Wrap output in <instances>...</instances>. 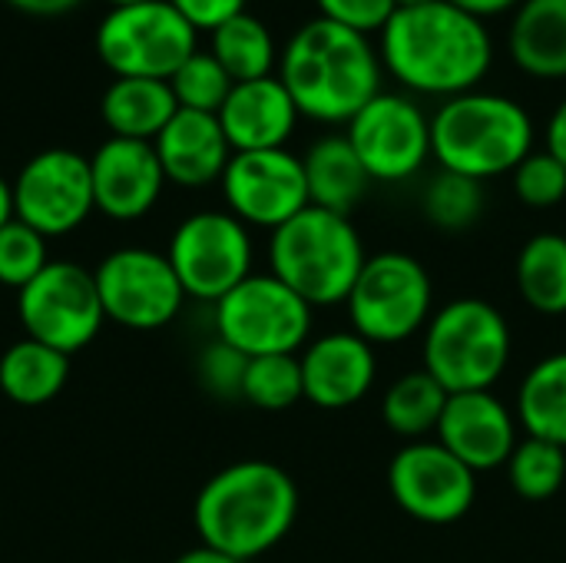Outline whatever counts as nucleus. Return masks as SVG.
<instances>
[{
    "instance_id": "obj_1",
    "label": "nucleus",
    "mask_w": 566,
    "mask_h": 563,
    "mask_svg": "<svg viewBox=\"0 0 566 563\" xmlns=\"http://www.w3.org/2000/svg\"><path fill=\"white\" fill-rule=\"evenodd\" d=\"M385 73L408 96L451 100L481 90L494 66V37L488 20L451 0L398 7L378 33Z\"/></svg>"
},
{
    "instance_id": "obj_2",
    "label": "nucleus",
    "mask_w": 566,
    "mask_h": 563,
    "mask_svg": "<svg viewBox=\"0 0 566 563\" xmlns=\"http://www.w3.org/2000/svg\"><path fill=\"white\" fill-rule=\"evenodd\" d=\"M275 76L305 119L348 126L381 93L385 66L371 37L312 17L285 40Z\"/></svg>"
},
{
    "instance_id": "obj_3",
    "label": "nucleus",
    "mask_w": 566,
    "mask_h": 563,
    "mask_svg": "<svg viewBox=\"0 0 566 563\" xmlns=\"http://www.w3.org/2000/svg\"><path fill=\"white\" fill-rule=\"evenodd\" d=\"M298 518V488L272 461H235L212 475L192 508L196 534L239 563L279 548Z\"/></svg>"
},
{
    "instance_id": "obj_4",
    "label": "nucleus",
    "mask_w": 566,
    "mask_h": 563,
    "mask_svg": "<svg viewBox=\"0 0 566 563\" xmlns=\"http://www.w3.org/2000/svg\"><path fill=\"white\" fill-rule=\"evenodd\" d=\"M534 153V116L507 93L471 90L431 116V156L441 169L488 183L514 173Z\"/></svg>"
},
{
    "instance_id": "obj_5",
    "label": "nucleus",
    "mask_w": 566,
    "mask_h": 563,
    "mask_svg": "<svg viewBox=\"0 0 566 563\" xmlns=\"http://www.w3.org/2000/svg\"><path fill=\"white\" fill-rule=\"evenodd\" d=\"M365 262V242L352 216L318 206H305L269 239V272L312 309L345 305Z\"/></svg>"
},
{
    "instance_id": "obj_6",
    "label": "nucleus",
    "mask_w": 566,
    "mask_h": 563,
    "mask_svg": "<svg viewBox=\"0 0 566 563\" xmlns=\"http://www.w3.org/2000/svg\"><path fill=\"white\" fill-rule=\"evenodd\" d=\"M514 335L497 305L464 295L424 325L421 368L448 392H491L511 365Z\"/></svg>"
},
{
    "instance_id": "obj_7",
    "label": "nucleus",
    "mask_w": 566,
    "mask_h": 563,
    "mask_svg": "<svg viewBox=\"0 0 566 563\" xmlns=\"http://www.w3.org/2000/svg\"><path fill=\"white\" fill-rule=\"evenodd\" d=\"M352 332L365 342L401 345L424 332L434 315V282L431 272L408 252L368 256L352 295H348Z\"/></svg>"
},
{
    "instance_id": "obj_8",
    "label": "nucleus",
    "mask_w": 566,
    "mask_h": 563,
    "mask_svg": "<svg viewBox=\"0 0 566 563\" xmlns=\"http://www.w3.org/2000/svg\"><path fill=\"white\" fill-rule=\"evenodd\" d=\"M196 37L199 30L169 0H143L106 10L96 53L113 76L169 80L199 50Z\"/></svg>"
},
{
    "instance_id": "obj_9",
    "label": "nucleus",
    "mask_w": 566,
    "mask_h": 563,
    "mask_svg": "<svg viewBox=\"0 0 566 563\" xmlns=\"http://www.w3.org/2000/svg\"><path fill=\"white\" fill-rule=\"evenodd\" d=\"M212 315L216 338L245 358L298 355L312 335V305L272 272H252L216 302Z\"/></svg>"
},
{
    "instance_id": "obj_10",
    "label": "nucleus",
    "mask_w": 566,
    "mask_h": 563,
    "mask_svg": "<svg viewBox=\"0 0 566 563\" xmlns=\"http://www.w3.org/2000/svg\"><path fill=\"white\" fill-rule=\"evenodd\" d=\"M252 232L229 209L186 216L166 249L186 299L212 305L252 275Z\"/></svg>"
},
{
    "instance_id": "obj_11",
    "label": "nucleus",
    "mask_w": 566,
    "mask_h": 563,
    "mask_svg": "<svg viewBox=\"0 0 566 563\" xmlns=\"http://www.w3.org/2000/svg\"><path fill=\"white\" fill-rule=\"evenodd\" d=\"M17 315L27 338L63 355L83 352L106 322L93 272L66 259H50V265L17 292Z\"/></svg>"
},
{
    "instance_id": "obj_12",
    "label": "nucleus",
    "mask_w": 566,
    "mask_h": 563,
    "mask_svg": "<svg viewBox=\"0 0 566 563\" xmlns=\"http://www.w3.org/2000/svg\"><path fill=\"white\" fill-rule=\"evenodd\" d=\"M371 183H408L431 159V116L408 93L381 90L345 126Z\"/></svg>"
},
{
    "instance_id": "obj_13",
    "label": "nucleus",
    "mask_w": 566,
    "mask_h": 563,
    "mask_svg": "<svg viewBox=\"0 0 566 563\" xmlns=\"http://www.w3.org/2000/svg\"><path fill=\"white\" fill-rule=\"evenodd\" d=\"M93 279L106 322H116L129 332L166 329L186 302V292L166 252H153L143 246L109 252L93 269Z\"/></svg>"
},
{
    "instance_id": "obj_14",
    "label": "nucleus",
    "mask_w": 566,
    "mask_h": 563,
    "mask_svg": "<svg viewBox=\"0 0 566 563\" xmlns=\"http://www.w3.org/2000/svg\"><path fill=\"white\" fill-rule=\"evenodd\" d=\"M13 189V219L27 222L46 239L80 229L96 209L90 159L76 149H40L23 163Z\"/></svg>"
},
{
    "instance_id": "obj_15",
    "label": "nucleus",
    "mask_w": 566,
    "mask_h": 563,
    "mask_svg": "<svg viewBox=\"0 0 566 563\" xmlns=\"http://www.w3.org/2000/svg\"><path fill=\"white\" fill-rule=\"evenodd\" d=\"M388 488L395 504L434 528L461 521L478 498V475L461 465L438 438L434 441H405L388 465Z\"/></svg>"
},
{
    "instance_id": "obj_16",
    "label": "nucleus",
    "mask_w": 566,
    "mask_h": 563,
    "mask_svg": "<svg viewBox=\"0 0 566 563\" xmlns=\"http://www.w3.org/2000/svg\"><path fill=\"white\" fill-rule=\"evenodd\" d=\"M219 186L226 209L249 229L255 226L275 232L305 206H312L302 156L292 149L232 153Z\"/></svg>"
},
{
    "instance_id": "obj_17",
    "label": "nucleus",
    "mask_w": 566,
    "mask_h": 563,
    "mask_svg": "<svg viewBox=\"0 0 566 563\" xmlns=\"http://www.w3.org/2000/svg\"><path fill=\"white\" fill-rule=\"evenodd\" d=\"M93 199L113 222L143 219L166 189V173L159 166L156 146L143 139L109 136L90 156Z\"/></svg>"
},
{
    "instance_id": "obj_18",
    "label": "nucleus",
    "mask_w": 566,
    "mask_h": 563,
    "mask_svg": "<svg viewBox=\"0 0 566 563\" xmlns=\"http://www.w3.org/2000/svg\"><path fill=\"white\" fill-rule=\"evenodd\" d=\"M517 415L494 392L451 395L438 421V441L474 475L504 468L517 448Z\"/></svg>"
},
{
    "instance_id": "obj_19",
    "label": "nucleus",
    "mask_w": 566,
    "mask_h": 563,
    "mask_svg": "<svg viewBox=\"0 0 566 563\" xmlns=\"http://www.w3.org/2000/svg\"><path fill=\"white\" fill-rule=\"evenodd\" d=\"M305 402L322 411H345L368 398L378 378L375 345L358 332H328L308 342L298 355Z\"/></svg>"
},
{
    "instance_id": "obj_20",
    "label": "nucleus",
    "mask_w": 566,
    "mask_h": 563,
    "mask_svg": "<svg viewBox=\"0 0 566 563\" xmlns=\"http://www.w3.org/2000/svg\"><path fill=\"white\" fill-rule=\"evenodd\" d=\"M216 116L222 123V133L232 153L285 149V143L292 139L302 119L295 100L289 96L279 76L235 83Z\"/></svg>"
},
{
    "instance_id": "obj_21",
    "label": "nucleus",
    "mask_w": 566,
    "mask_h": 563,
    "mask_svg": "<svg viewBox=\"0 0 566 563\" xmlns=\"http://www.w3.org/2000/svg\"><path fill=\"white\" fill-rule=\"evenodd\" d=\"M153 146L166 183H176L182 189H202L219 183L232 159V146L216 113L176 110V116L163 126Z\"/></svg>"
},
{
    "instance_id": "obj_22",
    "label": "nucleus",
    "mask_w": 566,
    "mask_h": 563,
    "mask_svg": "<svg viewBox=\"0 0 566 563\" xmlns=\"http://www.w3.org/2000/svg\"><path fill=\"white\" fill-rule=\"evenodd\" d=\"M507 53L534 80H566V0H524L507 23Z\"/></svg>"
},
{
    "instance_id": "obj_23",
    "label": "nucleus",
    "mask_w": 566,
    "mask_h": 563,
    "mask_svg": "<svg viewBox=\"0 0 566 563\" xmlns=\"http://www.w3.org/2000/svg\"><path fill=\"white\" fill-rule=\"evenodd\" d=\"M302 166L308 183V202L338 216H352L371 183L345 133H328L315 139L305 149Z\"/></svg>"
},
{
    "instance_id": "obj_24",
    "label": "nucleus",
    "mask_w": 566,
    "mask_h": 563,
    "mask_svg": "<svg viewBox=\"0 0 566 563\" xmlns=\"http://www.w3.org/2000/svg\"><path fill=\"white\" fill-rule=\"evenodd\" d=\"M179 103L172 96L169 80H149V76H113V83L103 90L99 116L113 136L123 139H143L153 143L163 126L176 116Z\"/></svg>"
},
{
    "instance_id": "obj_25",
    "label": "nucleus",
    "mask_w": 566,
    "mask_h": 563,
    "mask_svg": "<svg viewBox=\"0 0 566 563\" xmlns=\"http://www.w3.org/2000/svg\"><path fill=\"white\" fill-rule=\"evenodd\" d=\"M66 375L70 355L33 338H20L0 355V392L23 408H40L53 402L63 392Z\"/></svg>"
},
{
    "instance_id": "obj_26",
    "label": "nucleus",
    "mask_w": 566,
    "mask_h": 563,
    "mask_svg": "<svg viewBox=\"0 0 566 563\" xmlns=\"http://www.w3.org/2000/svg\"><path fill=\"white\" fill-rule=\"evenodd\" d=\"M517 425L527 438L566 448V352L541 358L517 388Z\"/></svg>"
},
{
    "instance_id": "obj_27",
    "label": "nucleus",
    "mask_w": 566,
    "mask_h": 563,
    "mask_svg": "<svg viewBox=\"0 0 566 563\" xmlns=\"http://www.w3.org/2000/svg\"><path fill=\"white\" fill-rule=\"evenodd\" d=\"M209 53L222 63L232 83H249L262 76H275L279 70V43L272 30L249 10L219 23L209 40Z\"/></svg>"
},
{
    "instance_id": "obj_28",
    "label": "nucleus",
    "mask_w": 566,
    "mask_h": 563,
    "mask_svg": "<svg viewBox=\"0 0 566 563\" xmlns=\"http://www.w3.org/2000/svg\"><path fill=\"white\" fill-rule=\"evenodd\" d=\"M521 299L541 315H566V236L537 232L524 242L514 265Z\"/></svg>"
},
{
    "instance_id": "obj_29",
    "label": "nucleus",
    "mask_w": 566,
    "mask_h": 563,
    "mask_svg": "<svg viewBox=\"0 0 566 563\" xmlns=\"http://www.w3.org/2000/svg\"><path fill=\"white\" fill-rule=\"evenodd\" d=\"M448 398L451 395L424 368H415V372L398 375L388 385V392L381 398V418L398 438L424 441L431 431H438Z\"/></svg>"
},
{
    "instance_id": "obj_30",
    "label": "nucleus",
    "mask_w": 566,
    "mask_h": 563,
    "mask_svg": "<svg viewBox=\"0 0 566 563\" xmlns=\"http://www.w3.org/2000/svg\"><path fill=\"white\" fill-rule=\"evenodd\" d=\"M484 206H488L484 183L458 176V173H448V169H441L424 186V196H421V209H424L428 222L444 229V232L471 229L481 219Z\"/></svg>"
},
{
    "instance_id": "obj_31",
    "label": "nucleus",
    "mask_w": 566,
    "mask_h": 563,
    "mask_svg": "<svg viewBox=\"0 0 566 563\" xmlns=\"http://www.w3.org/2000/svg\"><path fill=\"white\" fill-rule=\"evenodd\" d=\"M504 468L511 488L524 501H551L566 481V448L541 438H524Z\"/></svg>"
},
{
    "instance_id": "obj_32",
    "label": "nucleus",
    "mask_w": 566,
    "mask_h": 563,
    "mask_svg": "<svg viewBox=\"0 0 566 563\" xmlns=\"http://www.w3.org/2000/svg\"><path fill=\"white\" fill-rule=\"evenodd\" d=\"M305 398L302 362L298 355H262L249 358L242 402L262 411H289Z\"/></svg>"
},
{
    "instance_id": "obj_33",
    "label": "nucleus",
    "mask_w": 566,
    "mask_h": 563,
    "mask_svg": "<svg viewBox=\"0 0 566 563\" xmlns=\"http://www.w3.org/2000/svg\"><path fill=\"white\" fill-rule=\"evenodd\" d=\"M172 96L179 110L196 113H219L226 96L232 93V76L222 70V63L209 50H196L172 76H169Z\"/></svg>"
},
{
    "instance_id": "obj_34",
    "label": "nucleus",
    "mask_w": 566,
    "mask_h": 563,
    "mask_svg": "<svg viewBox=\"0 0 566 563\" xmlns=\"http://www.w3.org/2000/svg\"><path fill=\"white\" fill-rule=\"evenodd\" d=\"M50 265V246L46 236L30 229L20 219H10L0 229V285L23 289L30 285L43 269Z\"/></svg>"
},
{
    "instance_id": "obj_35",
    "label": "nucleus",
    "mask_w": 566,
    "mask_h": 563,
    "mask_svg": "<svg viewBox=\"0 0 566 563\" xmlns=\"http://www.w3.org/2000/svg\"><path fill=\"white\" fill-rule=\"evenodd\" d=\"M511 176L517 199L531 209H551L566 199V166L547 149H534Z\"/></svg>"
},
{
    "instance_id": "obj_36",
    "label": "nucleus",
    "mask_w": 566,
    "mask_h": 563,
    "mask_svg": "<svg viewBox=\"0 0 566 563\" xmlns=\"http://www.w3.org/2000/svg\"><path fill=\"white\" fill-rule=\"evenodd\" d=\"M245 368L249 358L242 352H235L232 345H226L222 338H216L212 345H206L196 358V375L199 385L219 398V402H235L242 398V382H245Z\"/></svg>"
},
{
    "instance_id": "obj_37",
    "label": "nucleus",
    "mask_w": 566,
    "mask_h": 563,
    "mask_svg": "<svg viewBox=\"0 0 566 563\" xmlns=\"http://www.w3.org/2000/svg\"><path fill=\"white\" fill-rule=\"evenodd\" d=\"M318 7V17L338 23V27H348L355 33H381L385 23L395 17L398 3L395 0H315Z\"/></svg>"
},
{
    "instance_id": "obj_38",
    "label": "nucleus",
    "mask_w": 566,
    "mask_h": 563,
    "mask_svg": "<svg viewBox=\"0 0 566 563\" xmlns=\"http://www.w3.org/2000/svg\"><path fill=\"white\" fill-rule=\"evenodd\" d=\"M196 30H216L219 23L232 20L235 13L245 10L249 0H169Z\"/></svg>"
},
{
    "instance_id": "obj_39",
    "label": "nucleus",
    "mask_w": 566,
    "mask_h": 563,
    "mask_svg": "<svg viewBox=\"0 0 566 563\" xmlns=\"http://www.w3.org/2000/svg\"><path fill=\"white\" fill-rule=\"evenodd\" d=\"M544 136H547V146H544V149H547L551 156H557L566 166V96L557 103V110L551 113L547 133H544Z\"/></svg>"
},
{
    "instance_id": "obj_40",
    "label": "nucleus",
    "mask_w": 566,
    "mask_h": 563,
    "mask_svg": "<svg viewBox=\"0 0 566 563\" xmlns=\"http://www.w3.org/2000/svg\"><path fill=\"white\" fill-rule=\"evenodd\" d=\"M458 3L461 10L481 17V20H491V17H501V13H514L524 0H451Z\"/></svg>"
},
{
    "instance_id": "obj_41",
    "label": "nucleus",
    "mask_w": 566,
    "mask_h": 563,
    "mask_svg": "<svg viewBox=\"0 0 566 563\" xmlns=\"http://www.w3.org/2000/svg\"><path fill=\"white\" fill-rule=\"evenodd\" d=\"M7 3L30 13V17H60V13L80 7L83 0H7Z\"/></svg>"
},
{
    "instance_id": "obj_42",
    "label": "nucleus",
    "mask_w": 566,
    "mask_h": 563,
    "mask_svg": "<svg viewBox=\"0 0 566 563\" xmlns=\"http://www.w3.org/2000/svg\"><path fill=\"white\" fill-rule=\"evenodd\" d=\"M172 563H239V561H235V557H229V554H222V551H216V548L199 544V548H192V551L179 554Z\"/></svg>"
},
{
    "instance_id": "obj_43",
    "label": "nucleus",
    "mask_w": 566,
    "mask_h": 563,
    "mask_svg": "<svg viewBox=\"0 0 566 563\" xmlns=\"http://www.w3.org/2000/svg\"><path fill=\"white\" fill-rule=\"evenodd\" d=\"M10 219H13V189H10V183L0 176V229H3Z\"/></svg>"
},
{
    "instance_id": "obj_44",
    "label": "nucleus",
    "mask_w": 566,
    "mask_h": 563,
    "mask_svg": "<svg viewBox=\"0 0 566 563\" xmlns=\"http://www.w3.org/2000/svg\"><path fill=\"white\" fill-rule=\"evenodd\" d=\"M398 7H421V3H431V0H395Z\"/></svg>"
},
{
    "instance_id": "obj_45",
    "label": "nucleus",
    "mask_w": 566,
    "mask_h": 563,
    "mask_svg": "<svg viewBox=\"0 0 566 563\" xmlns=\"http://www.w3.org/2000/svg\"><path fill=\"white\" fill-rule=\"evenodd\" d=\"M109 7H126V3H143V0H106Z\"/></svg>"
}]
</instances>
